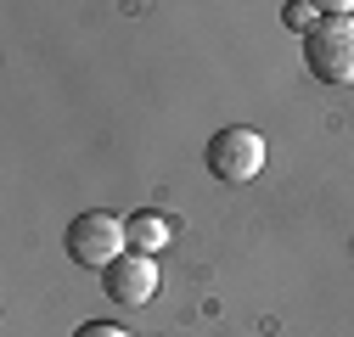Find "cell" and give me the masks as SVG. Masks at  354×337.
I'll return each mask as SVG.
<instances>
[{
  "label": "cell",
  "mask_w": 354,
  "mask_h": 337,
  "mask_svg": "<svg viewBox=\"0 0 354 337\" xmlns=\"http://www.w3.org/2000/svg\"><path fill=\"white\" fill-rule=\"evenodd\" d=\"M304 62L321 84H354V12L326 6V17L304 34Z\"/></svg>",
  "instance_id": "6da1fadb"
},
{
  "label": "cell",
  "mask_w": 354,
  "mask_h": 337,
  "mask_svg": "<svg viewBox=\"0 0 354 337\" xmlns=\"http://www.w3.org/2000/svg\"><path fill=\"white\" fill-rule=\"evenodd\" d=\"M124 253H129V231H124V220L102 214V208H91V214H79L68 225V259L84 270H107Z\"/></svg>",
  "instance_id": "7a4b0ae2"
},
{
  "label": "cell",
  "mask_w": 354,
  "mask_h": 337,
  "mask_svg": "<svg viewBox=\"0 0 354 337\" xmlns=\"http://www.w3.org/2000/svg\"><path fill=\"white\" fill-rule=\"evenodd\" d=\"M264 168V135L259 130H219L208 141V175L225 186H248Z\"/></svg>",
  "instance_id": "3957f363"
},
{
  "label": "cell",
  "mask_w": 354,
  "mask_h": 337,
  "mask_svg": "<svg viewBox=\"0 0 354 337\" xmlns=\"http://www.w3.org/2000/svg\"><path fill=\"white\" fill-rule=\"evenodd\" d=\"M102 292L113 304H124V309H141L158 292V264L147 259V253H124V259H113L102 270Z\"/></svg>",
  "instance_id": "277c9868"
},
{
  "label": "cell",
  "mask_w": 354,
  "mask_h": 337,
  "mask_svg": "<svg viewBox=\"0 0 354 337\" xmlns=\"http://www.w3.org/2000/svg\"><path fill=\"white\" fill-rule=\"evenodd\" d=\"M124 231H129V253H147L152 259L158 247H169V220L163 214H129Z\"/></svg>",
  "instance_id": "5b68a950"
},
{
  "label": "cell",
  "mask_w": 354,
  "mask_h": 337,
  "mask_svg": "<svg viewBox=\"0 0 354 337\" xmlns=\"http://www.w3.org/2000/svg\"><path fill=\"white\" fill-rule=\"evenodd\" d=\"M321 17H326V12H321V6H304V0H292V6H287V28H298V34H309Z\"/></svg>",
  "instance_id": "8992f818"
},
{
  "label": "cell",
  "mask_w": 354,
  "mask_h": 337,
  "mask_svg": "<svg viewBox=\"0 0 354 337\" xmlns=\"http://www.w3.org/2000/svg\"><path fill=\"white\" fill-rule=\"evenodd\" d=\"M73 337H129V331H124V326H107V320H84Z\"/></svg>",
  "instance_id": "52a82bcc"
}]
</instances>
